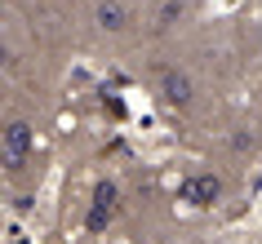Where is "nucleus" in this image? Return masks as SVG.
Here are the masks:
<instances>
[{"instance_id":"nucleus-1","label":"nucleus","mask_w":262,"mask_h":244,"mask_svg":"<svg viewBox=\"0 0 262 244\" xmlns=\"http://www.w3.org/2000/svg\"><path fill=\"white\" fill-rule=\"evenodd\" d=\"M222 195H227V182H222V173H213V169L187 173L178 182V200H187L191 209H213Z\"/></svg>"},{"instance_id":"nucleus-2","label":"nucleus","mask_w":262,"mask_h":244,"mask_svg":"<svg viewBox=\"0 0 262 244\" xmlns=\"http://www.w3.org/2000/svg\"><path fill=\"white\" fill-rule=\"evenodd\" d=\"M0 142H5V169H9V173H18V169L31 160V147H36V129H31V120L14 116V120L5 124Z\"/></svg>"},{"instance_id":"nucleus-3","label":"nucleus","mask_w":262,"mask_h":244,"mask_svg":"<svg viewBox=\"0 0 262 244\" xmlns=\"http://www.w3.org/2000/svg\"><path fill=\"white\" fill-rule=\"evenodd\" d=\"M156 94H160V102H165V107L187 111V107L195 102V80L187 76V71H178V67H165L160 76H156Z\"/></svg>"},{"instance_id":"nucleus-4","label":"nucleus","mask_w":262,"mask_h":244,"mask_svg":"<svg viewBox=\"0 0 262 244\" xmlns=\"http://www.w3.org/2000/svg\"><path fill=\"white\" fill-rule=\"evenodd\" d=\"M116 213H120V187H116V182H98V187H94V204H89V217H84V227H89V231H102Z\"/></svg>"},{"instance_id":"nucleus-5","label":"nucleus","mask_w":262,"mask_h":244,"mask_svg":"<svg viewBox=\"0 0 262 244\" xmlns=\"http://www.w3.org/2000/svg\"><path fill=\"white\" fill-rule=\"evenodd\" d=\"M94 23H98V31L120 36V31H129V23H134V9H129L124 0H98L94 5Z\"/></svg>"},{"instance_id":"nucleus-6","label":"nucleus","mask_w":262,"mask_h":244,"mask_svg":"<svg viewBox=\"0 0 262 244\" xmlns=\"http://www.w3.org/2000/svg\"><path fill=\"white\" fill-rule=\"evenodd\" d=\"M187 18H191V0H160V5L151 9L156 31H178Z\"/></svg>"},{"instance_id":"nucleus-7","label":"nucleus","mask_w":262,"mask_h":244,"mask_svg":"<svg viewBox=\"0 0 262 244\" xmlns=\"http://www.w3.org/2000/svg\"><path fill=\"white\" fill-rule=\"evenodd\" d=\"M253 147H258V142H253L249 134H235V138H231V151H240V156H245V151H253Z\"/></svg>"},{"instance_id":"nucleus-8","label":"nucleus","mask_w":262,"mask_h":244,"mask_svg":"<svg viewBox=\"0 0 262 244\" xmlns=\"http://www.w3.org/2000/svg\"><path fill=\"white\" fill-rule=\"evenodd\" d=\"M258 49H262V27H258Z\"/></svg>"}]
</instances>
